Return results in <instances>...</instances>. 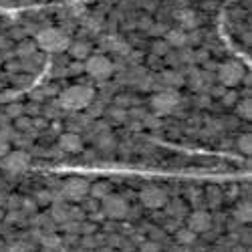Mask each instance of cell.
Masks as SVG:
<instances>
[{
	"label": "cell",
	"mask_w": 252,
	"mask_h": 252,
	"mask_svg": "<svg viewBox=\"0 0 252 252\" xmlns=\"http://www.w3.org/2000/svg\"><path fill=\"white\" fill-rule=\"evenodd\" d=\"M67 51L71 53V57H73L75 61H85V59L91 55V45L85 43V40H75V43L69 45Z\"/></svg>",
	"instance_id": "9a60e30c"
},
{
	"label": "cell",
	"mask_w": 252,
	"mask_h": 252,
	"mask_svg": "<svg viewBox=\"0 0 252 252\" xmlns=\"http://www.w3.org/2000/svg\"><path fill=\"white\" fill-rule=\"evenodd\" d=\"M38 240H40V246H45V248H59L61 246V236H57L55 232L38 234Z\"/></svg>",
	"instance_id": "ffe728a7"
},
{
	"label": "cell",
	"mask_w": 252,
	"mask_h": 252,
	"mask_svg": "<svg viewBox=\"0 0 252 252\" xmlns=\"http://www.w3.org/2000/svg\"><path fill=\"white\" fill-rule=\"evenodd\" d=\"M16 127L18 129H29L31 127V121L25 119V117H16Z\"/></svg>",
	"instance_id": "d6a6232c"
},
{
	"label": "cell",
	"mask_w": 252,
	"mask_h": 252,
	"mask_svg": "<svg viewBox=\"0 0 252 252\" xmlns=\"http://www.w3.org/2000/svg\"><path fill=\"white\" fill-rule=\"evenodd\" d=\"M51 220H53L55 224H67V222H71V220L81 222V210L71 208V206L65 204V202H55V204H53V210H51Z\"/></svg>",
	"instance_id": "30bf717a"
},
{
	"label": "cell",
	"mask_w": 252,
	"mask_h": 252,
	"mask_svg": "<svg viewBox=\"0 0 252 252\" xmlns=\"http://www.w3.org/2000/svg\"><path fill=\"white\" fill-rule=\"evenodd\" d=\"M141 250H159V244L158 242H145L141 246Z\"/></svg>",
	"instance_id": "836d02e7"
},
{
	"label": "cell",
	"mask_w": 252,
	"mask_h": 252,
	"mask_svg": "<svg viewBox=\"0 0 252 252\" xmlns=\"http://www.w3.org/2000/svg\"><path fill=\"white\" fill-rule=\"evenodd\" d=\"M198 105H204V107H208V105H210V97L206 95V97H200L198 99Z\"/></svg>",
	"instance_id": "e575fe53"
},
{
	"label": "cell",
	"mask_w": 252,
	"mask_h": 252,
	"mask_svg": "<svg viewBox=\"0 0 252 252\" xmlns=\"http://www.w3.org/2000/svg\"><path fill=\"white\" fill-rule=\"evenodd\" d=\"M238 150H240L244 156H248V154L252 152V135L244 133V135L238 137Z\"/></svg>",
	"instance_id": "cb8c5ba5"
},
{
	"label": "cell",
	"mask_w": 252,
	"mask_h": 252,
	"mask_svg": "<svg viewBox=\"0 0 252 252\" xmlns=\"http://www.w3.org/2000/svg\"><path fill=\"white\" fill-rule=\"evenodd\" d=\"M206 198H208V204L210 206H220L222 202V192L218 190V188H208V192H206Z\"/></svg>",
	"instance_id": "603a6c76"
},
{
	"label": "cell",
	"mask_w": 252,
	"mask_h": 252,
	"mask_svg": "<svg viewBox=\"0 0 252 252\" xmlns=\"http://www.w3.org/2000/svg\"><path fill=\"white\" fill-rule=\"evenodd\" d=\"M95 101V89L89 85H71L59 95V105L65 111H83Z\"/></svg>",
	"instance_id": "6da1fadb"
},
{
	"label": "cell",
	"mask_w": 252,
	"mask_h": 252,
	"mask_svg": "<svg viewBox=\"0 0 252 252\" xmlns=\"http://www.w3.org/2000/svg\"><path fill=\"white\" fill-rule=\"evenodd\" d=\"M36 47L43 49L45 53H63L67 51L69 45H71V38L67 32H63L61 29H55V27H49V29H43L36 32Z\"/></svg>",
	"instance_id": "7a4b0ae2"
},
{
	"label": "cell",
	"mask_w": 252,
	"mask_h": 252,
	"mask_svg": "<svg viewBox=\"0 0 252 252\" xmlns=\"http://www.w3.org/2000/svg\"><path fill=\"white\" fill-rule=\"evenodd\" d=\"M176 16H178L182 31H194L198 27V14L192 8H182V10H178Z\"/></svg>",
	"instance_id": "4fadbf2b"
},
{
	"label": "cell",
	"mask_w": 252,
	"mask_h": 252,
	"mask_svg": "<svg viewBox=\"0 0 252 252\" xmlns=\"http://www.w3.org/2000/svg\"><path fill=\"white\" fill-rule=\"evenodd\" d=\"M244 67L236 61H228V63H222L218 67V81L222 83L224 87H236L238 83L244 81Z\"/></svg>",
	"instance_id": "8992f818"
},
{
	"label": "cell",
	"mask_w": 252,
	"mask_h": 252,
	"mask_svg": "<svg viewBox=\"0 0 252 252\" xmlns=\"http://www.w3.org/2000/svg\"><path fill=\"white\" fill-rule=\"evenodd\" d=\"M152 109L158 113V115H167L178 109L180 105V93L176 89H163L159 93H156L150 101Z\"/></svg>",
	"instance_id": "5b68a950"
},
{
	"label": "cell",
	"mask_w": 252,
	"mask_h": 252,
	"mask_svg": "<svg viewBox=\"0 0 252 252\" xmlns=\"http://www.w3.org/2000/svg\"><path fill=\"white\" fill-rule=\"evenodd\" d=\"M220 99H222V103H224V105H228V107H230V105H236L238 95H236V91H224Z\"/></svg>",
	"instance_id": "484cf974"
},
{
	"label": "cell",
	"mask_w": 252,
	"mask_h": 252,
	"mask_svg": "<svg viewBox=\"0 0 252 252\" xmlns=\"http://www.w3.org/2000/svg\"><path fill=\"white\" fill-rule=\"evenodd\" d=\"M167 51H170V45H167L165 40H158V43L154 45V55L163 57V55H167Z\"/></svg>",
	"instance_id": "4316f807"
},
{
	"label": "cell",
	"mask_w": 252,
	"mask_h": 252,
	"mask_svg": "<svg viewBox=\"0 0 252 252\" xmlns=\"http://www.w3.org/2000/svg\"><path fill=\"white\" fill-rule=\"evenodd\" d=\"M0 167H2V170H4L6 174H10V176L23 174L27 167H29V156H27L25 152H20V150L8 152L2 159H0Z\"/></svg>",
	"instance_id": "9c48e42d"
},
{
	"label": "cell",
	"mask_w": 252,
	"mask_h": 252,
	"mask_svg": "<svg viewBox=\"0 0 252 252\" xmlns=\"http://www.w3.org/2000/svg\"><path fill=\"white\" fill-rule=\"evenodd\" d=\"M99 148H103V150H107V148H111V145H113V137L109 135V133H105V135H101L99 137Z\"/></svg>",
	"instance_id": "83f0119b"
},
{
	"label": "cell",
	"mask_w": 252,
	"mask_h": 252,
	"mask_svg": "<svg viewBox=\"0 0 252 252\" xmlns=\"http://www.w3.org/2000/svg\"><path fill=\"white\" fill-rule=\"evenodd\" d=\"M34 53H36V43H31V40H23V43L18 45V49H16V55L20 59H29Z\"/></svg>",
	"instance_id": "44dd1931"
},
{
	"label": "cell",
	"mask_w": 252,
	"mask_h": 252,
	"mask_svg": "<svg viewBox=\"0 0 252 252\" xmlns=\"http://www.w3.org/2000/svg\"><path fill=\"white\" fill-rule=\"evenodd\" d=\"M188 228L194 230L196 234H204L212 228V216L204 210H194V212L188 216Z\"/></svg>",
	"instance_id": "8fae6325"
},
{
	"label": "cell",
	"mask_w": 252,
	"mask_h": 252,
	"mask_svg": "<svg viewBox=\"0 0 252 252\" xmlns=\"http://www.w3.org/2000/svg\"><path fill=\"white\" fill-rule=\"evenodd\" d=\"M101 212L109 220H123L129 214V204L119 194H109L101 200Z\"/></svg>",
	"instance_id": "277c9868"
},
{
	"label": "cell",
	"mask_w": 252,
	"mask_h": 252,
	"mask_svg": "<svg viewBox=\"0 0 252 252\" xmlns=\"http://www.w3.org/2000/svg\"><path fill=\"white\" fill-rule=\"evenodd\" d=\"M161 81L167 85V89H174V87L182 85V83H184V77H182L178 71H165V73L161 75Z\"/></svg>",
	"instance_id": "d6986e66"
},
{
	"label": "cell",
	"mask_w": 252,
	"mask_h": 252,
	"mask_svg": "<svg viewBox=\"0 0 252 252\" xmlns=\"http://www.w3.org/2000/svg\"><path fill=\"white\" fill-rule=\"evenodd\" d=\"M83 71L97 81H103L113 75V63L105 55H89L83 61Z\"/></svg>",
	"instance_id": "3957f363"
},
{
	"label": "cell",
	"mask_w": 252,
	"mask_h": 252,
	"mask_svg": "<svg viewBox=\"0 0 252 252\" xmlns=\"http://www.w3.org/2000/svg\"><path fill=\"white\" fill-rule=\"evenodd\" d=\"M89 186L91 184L85 178H77L75 176V178L65 180V184H63V188H61V194H63V198L69 200V202H81V200L87 198Z\"/></svg>",
	"instance_id": "52a82bcc"
},
{
	"label": "cell",
	"mask_w": 252,
	"mask_h": 252,
	"mask_svg": "<svg viewBox=\"0 0 252 252\" xmlns=\"http://www.w3.org/2000/svg\"><path fill=\"white\" fill-rule=\"evenodd\" d=\"M139 202L148 210H161L167 204V194L159 186H145L139 192Z\"/></svg>",
	"instance_id": "ba28073f"
},
{
	"label": "cell",
	"mask_w": 252,
	"mask_h": 252,
	"mask_svg": "<svg viewBox=\"0 0 252 252\" xmlns=\"http://www.w3.org/2000/svg\"><path fill=\"white\" fill-rule=\"evenodd\" d=\"M10 152V145H8V139H2L0 137V159H2L6 154Z\"/></svg>",
	"instance_id": "1f68e13d"
},
{
	"label": "cell",
	"mask_w": 252,
	"mask_h": 252,
	"mask_svg": "<svg viewBox=\"0 0 252 252\" xmlns=\"http://www.w3.org/2000/svg\"><path fill=\"white\" fill-rule=\"evenodd\" d=\"M234 218H236V222H240V224H248V222L252 220V206H250L248 200L240 202V204L234 208Z\"/></svg>",
	"instance_id": "e0dca14e"
},
{
	"label": "cell",
	"mask_w": 252,
	"mask_h": 252,
	"mask_svg": "<svg viewBox=\"0 0 252 252\" xmlns=\"http://www.w3.org/2000/svg\"><path fill=\"white\" fill-rule=\"evenodd\" d=\"M6 115L8 117H20V115H23V107H20V105H8Z\"/></svg>",
	"instance_id": "f1b7e54d"
},
{
	"label": "cell",
	"mask_w": 252,
	"mask_h": 252,
	"mask_svg": "<svg viewBox=\"0 0 252 252\" xmlns=\"http://www.w3.org/2000/svg\"><path fill=\"white\" fill-rule=\"evenodd\" d=\"M89 194L95 198V200H103L105 196H109L111 194V184L107 180H99L95 184L89 186Z\"/></svg>",
	"instance_id": "2e32d148"
},
{
	"label": "cell",
	"mask_w": 252,
	"mask_h": 252,
	"mask_svg": "<svg viewBox=\"0 0 252 252\" xmlns=\"http://www.w3.org/2000/svg\"><path fill=\"white\" fill-rule=\"evenodd\" d=\"M51 200H53L51 192H38L36 194V204H51Z\"/></svg>",
	"instance_id": "f546056e"
},
{
	"label": "cell",
	"mask_w": 252,
	"mask_h": 252,
	"mask_svg": "<svg viewBox=\"0 0 252 252\" xmlns=\"http://www.w3.org/2000/svg\"><path fill=\"white\" fill-rule=\"evenodd\" d=\"M236 113H238L242 119H252V101H250V99L236 101Z\"/></svg>",
	"instance_id": "7402d4cb"
},
{
	"label": "cell",
	"mask_w": 252,
	"mask_h": 252,
	"mask_svg": "<svg viewBox=\"0 0 252 252\" xmlns=\"http://www.w3.org/2000/svg\"><path fill=\"white\" fill-rule=\"evenodd\" d=\"M59 148L65 154H79L83 150V139L77 131H65L59 137Z\"/></svg>",
	"instance_id": "7c38bea8"
},
{
	"label": "cell",
	"mask_w": 252,
	"mask_h": 252,
	"mask_svg": "<svg viewBox=\"0 0 252 252\" xmlns=\"http://www.w3.org/2000/svg\"><path fill=\"white\" fill-rule=\"evenodd\" d=\"M196 238H198V234L194 232V230H190V228H178L176 230V240L180 244H194Z\"/></svg>",
	"instance_id": "ac0fdd59"
},
{
	"label": "cell",
	"mask_w": 252,
	"mask_h": 252,
	"mask_svg": "<svg viewBox=\"0 0 252 252\" xmlns=\"http://www.w3.org/2000/svg\"><path fill=\"white\" fill-rule=\"evenodd\" d=\"M165 206H167V212H170L172 216H176V218H180L184 214V204L182 202H172V204L167 202Z\"/></svg>",
	"instance_id": "d4e9b609"
},
{
	"label": "cell",
	"mask_w": 252,
	"mask_h": 252,
	"mask_svg": "<svg viewBox=\"0 0 252 252\" xmlns=\"http://www.w3.org/2000/svg\"><path fill=\"white\" fill-rule=\"evenodd\" d=\"M165 43L170 47H174V49H182V47H186L188 43H190V36H188V32L182 31V29L167 31L165 32Z\"/></svg>",
	"instance_id": "5bb4252c"
},
{
	"label": "cell",
	"mask_w": 252,
	"mask_h": 252,
	"mask_svg": "<svg viewBox=\"0 0 252 252\" xmlns=\"http://www.w3.org/2000/svg\"><path fill=\"white\" fill-rule=\"evenodd\" d=\"M111 117H115L117 121H125V117H127V113L123 111V107H113V109H111Z\"/></svg>",
	"instance_id": "4dcf8cb0"
}]
</instances>
